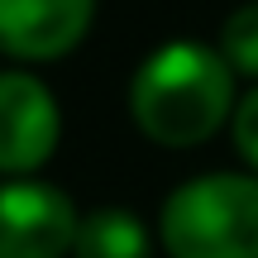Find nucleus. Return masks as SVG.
Segmentation results:
<instances>
[{
  "label": "nucleus",
  "instance_id": "1",
  "mask_svg": "<svg viewBox=\"0 0 258 258\" xmlns=\"http://www.w3.org/2000/svg\"><path fill=\"white\" fill-rule=\"evenodd\" d=\"M239 77L225 67L215 43L201 38H167L158 43L129 77V120L158 148H201L230 129Z\"/></svg>",
  "mask_w": 258,
  "mask_h": 258
},
{
  "label": "nucleus",
  "instance_id": "2",
  "mask_svg": "<svg viewBox=\"0 0 258 258\" xmlns=\"http://www.w3.org/2000/svg\"><path fill=\"white\" fill-rule=\"evenodd\" d=\"M153 234L167 258H258V177L211 167L177 182L158 206Z\"/></svg>",
  "mask_w": 258,
  "mask_h": 258
},
{
  "label": "nucleus",
  "instance_id": "3",
  "mask_svg": "<svg viewBox=\"0 0 258 258\" xmlns=\"http://www.w3.org/2000/svg\"><path fill=\"white\" fill-rule=\"evenodd\" d=\"M62 144L57 91L29 67H0V177H38Z\"/></svg>",
  "mask_w": 258,
  "mask_h": 258
},
{
  "label": "nucleus",
  "instance_id": "4",
  "mask_svg": "<svg viewBox=\"0 0 258 258\" xmlns=\"http://www.w3.org/2000/svg\"><path fill=\"white\" fill-rule=\"evenodd\" d=\"M82 211L43 177H0V258H72Z\"/></svg>",
  "mask_w": 258,
  "mask_h": 258
},
{
  "label": "nucleus",
  "instance_id": "5",
  "mask_svg": "<svg viewBox=\"0 0 258 258\" xmlns=\"http://www.w3.org/2000/svg\"><path fill=\"white\" fill-rule=\"evenodd\" d=\"M101 0H0V53L19 67L77 53L96 24Z\"/></svg>",
  "mask_w": 258,
  "mask_h": 258
},
{
  "label": "nucleus",
  "instance_id": "6",
  "mask_svg": "<svg viewBox=\"0 0 258 258\" xmlns=\"http://www.w3.org/2000/svg\"><path fill=\"white\" fill-rule=\"evenodd\" d=\"M153 249H158L153 225L129 206L82 211V225L72 239V258H153Z\"/></svg>",
  "mask_w": 258,
  "mask_h": 258
},
{
  "label": "nucleus",
  "instance_id": "7",
  "mask_svg": "<svg viewBox=\"0 0 258 258\" xmlns=\"http://www.w3.org/2000/svg\"><path fill=\"white\" fill-rule=\"evenodd\" d=\"M215 53H220L225 67L239 77V86L258 82V0H239V5L220 19Z\"/></svg>",
  "mask_w": 258,
  "mask_h": 258
},
{
  "label": "nucleus",
  "instance_id": "8",
  "mask_svg": "<svg viewBox=\"0 0 258 258\" xmlns=\"http://www.w3.org/2000/svg\"><path fill=\"white\" fill-rule=\"evenodd\" d=\"M225 134H230V148H234V158H239V167L258 177V82L239 91Z\"/></svg>",
  "mask_w": 258,
  "mask_h": 258
},
{
  "label": "nucleus",
  "instance_id": "9",
  "mask_svg": "<svg viewBox=\"0 0 258 258\" xmlns=\"http://www.w3.org/2000/svg\"><path fill=\"white\" fill-rule=\"evenodd\" d=\"M0 57H5V53H0Z\"/></svg>",
  "mask_w": 258,
  "mask_h": 258
}]
</instances>
